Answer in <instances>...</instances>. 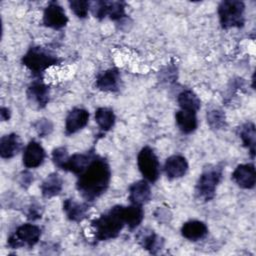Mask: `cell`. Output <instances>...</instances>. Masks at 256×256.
Returning <instances> with one entry per match:
<instances>
[{
  "instance_id": "obj_1",
  "label": "cell",
  "mask_w": 256,
  "mask_h": 256,
  "mask_svg": "<svg viewBox=\"0 0 256 256\" xmlns=\"http://www.w3.org/2000/svg\"><path fill=\"white\" fill-rule=\"evenodd\" d=\"M111 178L109 164L104 158L94 156L86 169L78 175L77 190L87 201H94L108 188Z\"/></svg>"
},
{
  "instance_id": "obj_2",
  "label": "cell",
  "mask_w": 256,
  "mask_h": 256,
  "mask_svg": "<svg viewBox=\"0 0 256 256\" xmlns=\"http://www.w3.org/2000/svg\"><path fill=\"white\" fill-rule=\"evenodd\" d=\"M121 205L114 206L99 218L94 219L91 225L94 229L95 238L98 241L110 240L118 236L125 225Z\"/></svg>"
},
{
  "instance_id": "obj_3",
  "label": "cell",
  "mask_w": 256,
  "mask_h": 256,
  "mask_svg": "<svg viewBox=\"0 0 256 256\" xmlns=\"http://www.w3.org/2000/svg\"><path fill=\"white\" fill-rule=\"evenodd\" d=\"M22 63L34 75H40L50 66L59 64L60 59L46 48L33 46L22 57Z\"/></svg>"
},
{
  "instance_id": "obj_4",
  "label": "cell",
  "mask_w": 256,
  "mask_h": 256,
  "mask_svg": "<svg viewBox=\"0 0 256 256\" xmlns=\"http://www.w3.org/2000/svg\"><path fill=\"white\" fill-rule=\"evenodd\" d=\"M244 11L245 5L242 1H222L218 7V15L221 26L225 29L232 27H242L245 22Z\"/></svg>"
},
{
  "instance_id": "obj_5",
  "label": "cell",
  "mask_w": 256,
  "mask_h": 256,
  "mask_svg": "<svg viewBox=\"0 0 256 256\" xmlns=\"http://www.w3.org/2000/svg\"><path fill=\"white\" fill-rule=\"evenodd\" d=\"M223 168L219 165L209 167L203 171L196 184L195 192L199 199L209 201L215 196L216 188L222 178Z\"/></svg>"
},
{
  "instance_id": "obj_6",
  "label": "cell",
  "mask_w": 256,
  "mask_h": 256,
  "mask_svg": "<svg viewBox=\"0 0 256 256\" xmlns=\"http://www.w3.org/2000/svg\"><path fill=\"white\" fill-rule=\"evenodd\" d=\"M41 229L34 224L26 223L19 226L14 234L8 238V246L11 248L33 247L40 239Z\"/></svg>"
},
{
  "instance_id": "obj_7",
  "label": "cell",
  "mask_w": 256,
  "mask_h": 256,
  "mask_svg": "<svg viewBox=\"0 0 256 256\" xmlns=\"http://www.w3.org/2000/svg\"><path fill=\"white\" fill-rule=\"evenodd\" d=\"M137 164L141 174L150 182H155L159 177V161L154 151L146 146L141 149L137 157Z\"/></svg>"
},
{
  "instance_id": "obj_8",
  "label": "cell",
  "mask_w": 256,
  "mask_h": 256,
  "mask_svg": "<svg viewBox=\"0 0 256 256\" xmlns=\"http://www.w3.org/2000/svg\"><path fill=\"white\" fill-rule=\"evenodd\" d=\"M90 8L99 19L108 16L112 20H119L125 16V3L122 1H96L90 4Z\"/></svg>"
},
{
  "instance_id": "obj_9",
  "label": "cell",
  "mask_w": 256,
  "mask_h": 256,
  "mask_svg": "<svg viewBox=\"0 0 256 256\" xmlns=\"http://www.w3.org/2000/svg\"><path fill=\"white\" fill-rule=\"evenodd\" d=\"M68 22L64 9L56 2H51L43 13V24L53 29H61Z\"/></svg>"
},
{
  "instance_id": "obj_10",
  "label": "cell",
  "mask_w": 256,
  "mask_h": 256,
  "mask_svg": "<svg viewBox=\"0 0 256 256\" xmlns=\"http://www.w3.org/2000/svg\"><path fill=\"white\" fill-rule=\"evenodd\" d=\"M232 179L243 189H252L256 182V172L253 164H241L236 167Z\"/></svg>"
},
{
  "instance_id": "obj_11",
  "label": "cell",
  "mask_w": 256,
  "mask_h": 256,
  "mask_svg": "<svg viewBox=\"0 0 256 256\" xmlns=\"http://www.w3.org/2000/svg\"><path fill=\"white\" fill-rule=\"evenodd\" d=\"M27 98L33 107L44 108L49 101V87L39 81H35L27 89Z\"/></svg>"
},
{
  "instance_id": "obj_12",
  "label": "cell",
  "mask_w": 256,
  "mask_h": 256,
  "mask_svg": "<svg viewBox=\"0 0 256 256\" xmlns=\"http://www.w3.org/2000/svg\"><path fill=\"white\" fill-rule=\"evenodd\" d=\"M89 120V113L83 108L72 109L65 120V132L67 135L76 133L85 127Z\"/></svg>"
},
{
  "instance_id": "obj_13",
  "label": "cell",
  "mask_w": 256,
  "mask_h": 256,
  "mask_svg": "<svg viewBox=\"0 0 256 256\" xmlns=\"http://www.w3.org/2000/svg\"><path fill=\"white\" fill-rule=\"evenodd\" d=\"M45 159L43 147L36 141H30L23 153V164L26 168H36L40 166Z\"/></svg>"
},
{
  "instance_id": "obj_14",
  "label": "cell",
  "mask_w": 256,
  "mask_h": 256,
  "mask_svg": "<svg viewBox=\"0 0 256 256\" xmlns=\"http://www.w3.org/2000/svg\"><path fill=\"white\" fill-rule=\"evenodd\" d=\"M164 170L169 179L183 177L188 170L187 160L181 155L170 156L165 162Z\"/></svg>"
},
{
  "instance_id": "obj_15",
  "label": "cell",
  "mask_w": 256,
  "mask_h": 256,
  "mask_svg": "<svg viewBox=\"0 0 256 256\" xmlns=\"http://www.w3.org/2000/svg\"><path fill=\"white\" fill-rule=\"evenodd\" d=\"M120 75L118 70L109 69L101 72L96 78V87L105 92H115L119 89Z\"/></svg>"
},
{
  "instance_id": "obj_16",
  "label": "cell",
  "mask_w": 256,
  "mask_h": 256,
  "mask_svg": "<svg viewBox=\"0 0 256 256\" xmlns=\"http://www.w3.org/2000/svg\"><path fill=\"white\" fill-rule=\"evenodd\" d=\"M151 199L150 186L145 180H140L133 183L129 187V200L131 204L142 206Z\"/></svg>"
},
{
  "instance_id": "obj_17",
  "label": "cell",
  "mask_w": 256,
  "mask_h": 256,
  "mask_svg": "<svg viewBox=\"0 0 256 256\" xmlns=\"http://www.w3.org/2000/svg\"><path fill=\"white\" fill-rule=\"evenodd\" d=\"M21 149L22 141L15 133L5 135L0 140V155L4 159L14 157Z\"/></svg>"
},
{
  "instance_id": "obj_18",
  "label": "cell",
  "mask_w": 256,
  "mask_h": 256,
  "mask_svg": "<svg viewBox=\"0 0 256 256\" xmlns=\"http://www.w3.org/2000/svg\"><path fill=\"white\" fill-rule=\"evenodd\" d=\"M182 236L190 241H197L204 238L208 233L206 224L198 220H190L183 224L181 228Z\"/></svg>"
},
{
  "instance_id": "obj_19",
  "label": "cell",
  "mask_w": 256,
  "mask_h": 256,
  "mask_svg": "<svg viewBox=\"0 0 256 256\" xmlns=\"http://www.w3.org/2000/svg\"><path fill=\"white\" fill-rule=\"evenodd\" d=\"M94 153H77L72 156H69L68 161L64 167L65 171H70L76 175H80L86 167L89 165L91 160L94 157Z\"/></svg>"
},
{
  "instance_id": "obj_20",
  "label": "cell",
  "mask_w": 256,
  "mask_h": 256,
  "mask_svg": "<svg viewBox=\"0 0 256 256\" xmlns=\"http://www.w3.org/2000/svg\"><path fill=\"white\" fill-rule=\"evenodd\" d=\"M175 119L179 129L185 134L192 133L197 128L198 123L196 118V112L194 111L180 109L176 112Z\"/></svg>"
},
{
  "instance_id": "obj_21",
  "label": "cell",
  "mask_w": 256,
  "mask_h": 256,
  "mask_svg": "<svg viewBox=\"0 0 256 256\" xmlns=\"http://www.w3.org/2000/svg\"><path fill=\"white\" fill-rule=\"evenodd\" d=\"M88 205L86 203H79L74 199H66L63 203V210L69 220L79 222L82 221L88 212Z\"/></svg>"
},
{
  "instance_id": "obj_22",
  "label": "cell",
  "mask_w": 256,
  "mask_h": 256,
  "mask_svg": "<svg viewBox=\"0 0 256 256\" xmlns=\"http://www.w3.org/2000/svg\"><path fill=\"white\" fill-rule=\"evenodd\" d=\"M62 186H63V180L61 178V176L54 172L49 174L45 180L42 182L41 184V192L42 195L46 198H51L54 197L56 195H58L61 190H62Z\"/></svg>"
},
{
  "instance_id": "obj_23",
  "label": "cell",
  "mask_w": 256,
  "mask_h": 256,
  "mask_svg": "<svg viewBox=\"0 0 256 256\" xmlns=\"http://www.w3.org/2000/svg\"><path fill=\"white\" fill-rule=\"evenodd\" d=\"M122 214L125 224L132 230L136 228L144 218V211L142 206L131 204L130 206L122 207Z\"/></svg>"
},
{
  "instance_id": "obj_24",
  "label": "cell",
  "mask_w": 256,
  "mask_h": 256,
  "mask_svg": "<svg viewBox=\"0 0 256 256\" xmlns=\"http://www.w3.org/2000/svg\"><path fill=\"white\" fill-rule=\"evenodd\" d=\"M138 242L142 245L143 248L148 250L150 253L155 254L156 250L161 249L163 241L161 238L154 233V231L142 230L138 235Z\"/></svg>"
},
{
  "instance_id": "obj_25",
  "label": "cell",
  "mask_w": 256,
  "mask_h": 256,
  "mask_svg": "<svg viewBox=\"0 0 256 256\" xmlns=\"http://www.w3.org/2000/svg\"><path fill=\"white\" fill-rule=\"evenodd\" d=\"M239 137L241 138L245 147L250 151L252 158L255 155V143H256V130L255 125L252 122H247L239 128Z\"/></svg>"
},
{
  "instance_id": "obj_26",
  "label": "cell",
  "mask_w": 256,
  "mask_h": 256,
  "mask_svg": "<svg viewBox=\"0 0 256 256\" xmlns=\"http://www.w3.org/2000/svg\"><path fill=\"white\" fill-rule=\"evenodd\" d=\"M178 104L180 109L191 110L197 112L200 108V99L198 96L191 90H184L182 91L177 97Z\"/></svg>"
},
{
  "instance_id": "obj_27",
  "label": "cell",
  "mask_w": 256,
  "mask_h": 256,
  "mask_svg": "<svg viewBox=\"0 0 256 256\" xmlns=\"http://www.w3.org/2000/svg\"><path fill=\"white\" fill-rule=\"evenodd\" d=\"M95 121L102 131H109L115 123L113 110L106 107L98 108L95 112Z\"/></svg>"
},
{
  "instance_id": "obj_28",
  "label": "cell",
  "mask_w": 256,
  "mask_h": 256,
  "mask_svg": "<svg viewBox=\"0 0 256 256\" xmlns=\"http://www.w3.org/2000/svg\"><path fill=\"white\" fill-rule=\"evenodd\" d=\"M207 122L212 129H222L226 126V118L220 109H212L207 112Z\"/></svg>"
},
{
  "instance_id": "obj_29",
  "label": "cell",
  "mask_w": 256,
  "mask_h": 256,
  "mask_svg": "<svg viewBox=\"0 0 256 256\" xmlns=\"http://www.w3.org/2000/svg\"><path fill=\"white\" fill-rule=\"evenodd\" d=\"M68 158H69V155L65 147H58L54 149L52 152V159L54 164L63 170L68 161Z\"/></svg>"
},
{
  "instance_id": "obj_30",
  "label": "cell",
  "mask_w": 256,
  "mask_h": 256,
  "mask_svg": "<svg viewBox=\"0 0 256 256\" xmlns=\"http://www.w3.org/2000/svg\"><path fill=\"white\" fill-rule=\"evenodd\" d=\"M71 10L79 17V18H85L88 14V10L90 8V3L88 1H82V0H76V1H70L69 2Z\"/></svg>"
},
{
  "instance_id": "obj_31",
  "label": "cell",
  "mask_w": 256,
  "mask_h": 256,
  "mask_svg": "<svg viewBox=\"0 0 256 256\" xmlns=\"http://www.w3.org/2000/svg\"><path fill=\"white\" fill-rule=\"evenodd\" d=\"M34 127L40 136H46V135L50 134L53 129V125H52L51 121L49 119H44V118L39 119L34 124Z\"/></svg>"
},
{
  "instance_id": "obj_32",
  "label": "cell",
  "mask_w": 256,
  "mask_h": 256,
  "mask_svg": "<svg viewBox=\"0 0 256 256\" xmlns=\"http://www.w3.org/2000/svg\"><path fill=\"white\" fill-rule=\"evenodd\" d=\"M28 218L29 219H32V220H35V219H38L41 217V211H40V207L39 206H35V205H32L30 208H29V211H28V214H27Z\"/></svg>"
},
{
  "instance_id": "obj_33",
  "label": "cell",
  "mask_w": 256,
  "mask_h": 256,
  "mask_svg": "<svg viewBox=\"0 0 256 256\" xmlns=\"http://www.w3.org/2000/svg\"><path fill=\"white\" fill-rule=\"evenodd\" d=\"M33 181V177L30 173H27V172H24L21 176V181L20 183L22 185H25V186H29L30 183Z\"/></svg>"
},
{
  "instance_id": "obj_34",
  "label": "cell",
  "mask_w": 256,
  "mask_h": 256,
  "mask_svg": "<svg viewBox=\"0 0 256 256\" xmlns=\"http://www.w3.org/2000/svg\"><path fill=\"white\" fill-rule=\"evenodd\" d=\"M0 115H1V119L3 121L8 120L10 118V111H9V109L5 108V107H2L1 111H0Z\"/></svg>"
}]
</instances>
